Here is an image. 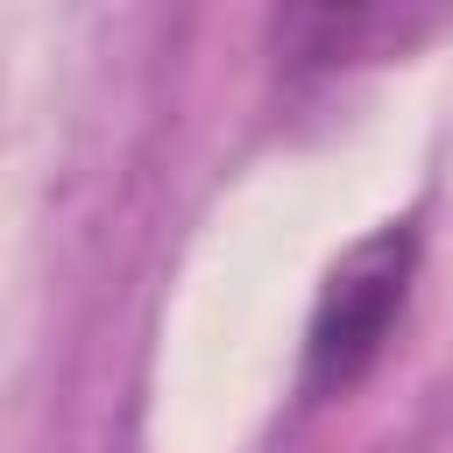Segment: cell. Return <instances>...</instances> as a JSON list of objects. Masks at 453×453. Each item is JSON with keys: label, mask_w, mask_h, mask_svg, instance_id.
Here are the masks:
<instances>
[{"label": "cell", "mask_w": 453, "mask_h": 453, "mask_svg": "<svg viewBox=\"0 0 453 453\" xmlns=\"http://www.w3.org/2000/svg\"><path fill=\"white\" fill-rule=\"evenodd\" d=\"M411 269H418L411 219L375 226L326 269L311 326H304V396H340L382 361V347L403 319V297H411Z\"/></svg>", "instance_id": "6da1fadb"}, {"label": "cell", "mask_w": 453, "mask_h": 453, "mask_svg": "<svg viewBox=\"0 0 453 453\" xmlns=\"http://www.w3.org/2000/svg\"><path fill=\"white\" fill-rule=\"evenodd\" d=\"M432 14H389V7H304V14H283L276 21V42L283 57L297 64H340V57H375V42H411L425 35Z\"/></svg>", "instance_id": "7a4b0ae2"}]
</instances>
